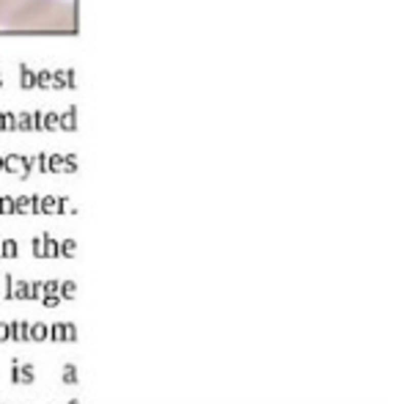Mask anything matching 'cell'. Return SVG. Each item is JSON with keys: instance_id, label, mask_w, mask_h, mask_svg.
I'll return each mask as SVG.
<instances>
[{"instance_id": "obj_1", "label": "cell", "mask_w": 398, "mask_h": 404, "mask_svg": "<svg viewBox=\"0 0 398 404\" xmlns=\"http://www.w3.org/2000/svg\"><path fill=\"white\" fill-rule=\"evenodd\" d=\"M11 31H75V6L69 0H36L17 19Z\"/></svg>"}, {"instance_id": "obj_2", "label": "cell", "mask_w": 398, "mask_h": 404, "mask_svg": "<svg viewBox=\"0 0 398 404\" xmlns=\"http://www.w3.org/2000/svg\"><path fill=\"white\" fill-rule=\"evenodd\" d=\"M31 3H36V0H0V25L9 28Z\"/></svg>"}, {"instance_id": "obj_3", "label": "cell", "mask_w": 398, "mask_h": 404, "mask_svg": "<svg viewBox=\"0 0 398 404\" xmlns=\"http://www.w3.org/2000/svg\"><path fill=\"white\" fill-rule=\"evenodd\" d=\"M33 374H36V371H33V366H31V363H22V366H19V363H14L11 379H14V383H25V385H28V383H33Z\"/></svg>"}, {"instance_id": "obj_4", "label": "cell", "mask_w": 398, "mask_h": 404, "mask_svg": "<svg viewBox=\"0 0 398 404\" xmlns=\"http://www.w3.org/2000/svg\"><path fill=\"white\" fill-rule=\"evenodd\" d=\"M50 339V327L44 322H31V341H44Z\"/></svg>"}, {"instance_id": "obj_5", "label": "cell", "mask_w": 398, "mask_h": 404, "mask_svg": "<svg viewBox=\"0 0 398 404\" xmlns=\"http://www.w3.org/2000/svg\"><path fill=\"white\" fill-rule=\"evenodd\" d=\"M75 339H77L75 322H63V341H75Z\"/></svg>"}, {"instance_id": "obj_6", "label": "cell", "mask_w": 398, "mask_h": 404, "mask_svg": "<svg viewBox=\"0 0 398 404\" xmlns=\"http://www.w3.org/2000/svg\"><path fill=\"white\" fill-rule=\"evenodd\" d=\"M50 335H53V341H63V322H55Z\"/></svg>"}, {"instance_id": "obj_7", "label": "cell", "mask_w": 398, "mask_h": 404, "mask_svg": "<svg viewBox=\"0 0 398 404\" xmlns=\"http://www.w3.org/2000/svg\"><path fill=\"white\" fill-rule=\"evenodd\" d=\"M63 379H66V383H75V379H77V369H75V366H66V369H63Z\"/></svg>"}, {"instance_id": "obj_8", "label": "cell", "mask_w": 398, "mask_h": 404, "mask_svg": "<svg viewBox=\"0 0 398 404\" xmlns=\"http://www.w3.org/2000/svg\"><path fill=\"white\" fill-rule=\"evenodd\" d=\"M41 300H44V305H47V308H55L58 303H61V297H58V295H44Z\"/></svg>"}, {"instance_id": "obj_9", "label": "cell", "mask_w": 398, "mask_h": 404, "mask_svg": "<svg viewBox=\"0 0 398 404\" xmlns=\"http://www.w3.org/2000/svg\"><path fill=\"white\" fill-rule=\"evenodd\" d=\"M75 291H77V289H75V283H66V286H61V295H63L66 300H72V297H75Z\"/></svg>"}, {"instance_id": "obj_10", "label": "cell", "mask_w": 398, "mask_h": 404, "mask_svg": "<svg viewBox=\"0 0 398 404\" xmlns=\"http://www.w3.org/2000/svg\"><path fill=\"white\" fill-rule=\"evenodd\" d=\"M9 341V322H0V344Z\"/></svg>"}]
</instances>
